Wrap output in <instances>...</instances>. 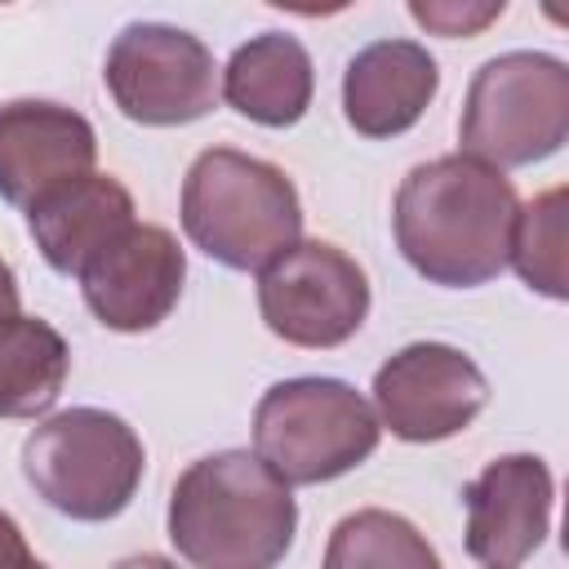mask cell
Returning a JSON list of instances; mask_svg holds the SVG:
<instances>
[{
  "mask_svg": "<svg viewBox=\"0 0 569 569\" xmlns=\"http://www.w3.org/2000/svg\"><path fill=\"white\" fill-rule=\"evenodd\" d=\"M133 222V196L111 173H84L27 209V231L58 276H80Z\"/></svg>",
  "mask_w": 569,
  "mask_h": 569,
  "instance_id": "5bb4252c",
  "label": "cell"
},
{
  "mask_svg": "<svg viewBox=\"0 0 569 569\" xmlns=\"http://www.w3.org/2000/svg\"><path fill=\"white\" fill-rule=\"evenodd\" d=\"M182 231L213 262L262 271L302 240V200L280 164L209 147L182 178Z\"/></svg>",
  "mask_w": 569,
  "mask_h": 569,
  "instance_id": "3957f363",
  "label": "cell"
},
{
  "mask_svg": "<svg viewBox=\"0 0 569 569\" xmlns=\"http://www.w3.org/2000/svg\"><path fill=\"white\" fill-rule=\"evenodd\" d=\"M565 191L551 187L542 196H533L529 204H520L516 227H511V253L507 267H516V276L542 293L565 302L569 298V267H565Z\"/></svg>",
  "mask_w": 569,
  "mask_h": 569,
  "instance_id": "ac0fdd59",
  "label": "cell"
},
{
  "mask_svg": "<svg viewBox=\"0 0 569 569\" xmlns=\"http://www.w3.org/2000/svg\"><path fill=\"white\" fill-rule=\"evenodd\" d=\"M187 284V253L173 231L133 222L84 271L80 293L98 325L116 333H147L169 320Z\"/></svg>",
  "mask_w": 569,
  "mask_h": 569,
  "instance_id": "30bf717a",
  "label": "cell"
},
{
  "mask_svg": "<svg viewBox=\"0 0 569 569\" xmlns=\"http://www.w3.org/2000/svg\"><path fill=\"white\" fill-rule=\"evenodd\" d=\"M489 405V378L449 342H409L373 373V413L396 440L436 445L476 422Z\"/></svg>",
  "mask_w": 569,
  "mask_h": 569,
  "instance_id": "9c48e42d",
  "label": "cell"
},
{
  "mask_svg": "<svg viewBox=\"0 0 569 569\" xmlns=\"http://www.w3.org/2000/svg\"><path fill=\"white\" fill-rule=\"evenodd\" d=\"M147 471L138 431L107 409L76 405L44 418L22 440V476L58 516L80 525L116 520Z\"/></svg>",
  "mask_w": 569,
  "mask_h": 569,
  "instance_id": "277c9868",
  "label": "cell"
},
{
  "mask_svg": "<svg viewBox=\"0 0 569 569\" xmlns=\"http://www.w3.org/2000/svg\"><path fill=\"white\" fill-rule=\"evenodd\" d=\"M320 569H440V556L405 516L365 507L333 525Z\"/></svg>",
  "mask_w": 569,
  "mask_h": 569,
  "instance_id": "e0dca14e",
  "label": "cell"
},
{
  "mask_svg": "<svg viewBox=\"0 0 569 569\" xmlns=\"http://www.w3.org/2000/svg\"><path fill=\"white\" fill-rule=\"evenodd\" d=\"M0 569H49L27 551V538H22L18 520L4 516V511H0Z\"/></svg>",
  "mask_w": 569,
  "mask_h": 569,
  "instance_id": "ffe728a7",
  "label": "cell"
},
{
  "mask_svg": "<svg viewBox=\"0 0 569 569\" xmlns=\"http://www.w3.org/2000/svg\"><path fill=\"white\" fill-rule=\"evenodd\" d=\"M111 569H178V565L164 560V556H129V560H120V565H111Z\"/></svg>",
  "mask_w": 569,
  "mask_h": 569,
  "instance_id": "7402d4cb",
  "label": "cell"
},
{
  "mask_svg": "<svg viewBox=\"0 0 569 569\" xmlns=\"http://www.w3.org/2000/svg\"><path fill=\"white\" fill-rule=\"evenodd\" d=\"M218 89L236 116H244L262 129H289L311 107L316 67L298 36L262 31L227 58Z\"/></svg>",
  "mask_w": 569,
  "mask_h": 569,
  "instance_id": "9a60e30c",
  "label": "cell"
},
{
  "mask_svg": "<svg viewBox=\"0 0 569 569\" xmlns=\"http://www.w3.org/2000/svg\"><path fill=\"white\" fill-rule=\"evenodd\" d=\"M507 13L502 0H413L409 4V18L422 22L427 31L445 36V40H458V36H480L489 22H498Z\"/></svg>",
  "mask_w": 569,
  "mask_h": 569,
  "instance_id": "d6986e66",
  "label": "cell"
},
{
  "mask_svg": "<svg viewBox=\"0 0 569 569\" xmlns=\"http://www.w3.org/2000/svg\"><path fill=\"white\" fill-rule=\"evenodd\" d=\"M293 529V489L249 449L196 458L173 480L169 542L196 569H276Z\"/></svg>",
  "mask_w": 569,
  "mask_h": 569,
  "instance_id": "7a4b0ae2",
  "label": "cell"
},
{
  "mask_svg": "<svg viewBox=\"0 0 569 569\" xmlns=\"http://www.w3.org/2000/svg\"><path fill=\"white\" fill-rule=\"evenodd\" d=\"M462 502L467 556L489 569H516L551 533L556 480L538 453H502L462 489Z\"/></svg>",
  "mask_w": 569,
  "mask_h": 569,
  "instance_id": "8fae6325",
  "label": "cell"
},
{
  "mask_svg": "<svg viewBox=\"0 0 569 569\" xmlns=\"http://www.w3.org/2000/svg\"><path fill=\"white\" fill-rule=\"evenodd\" d=\"M373 405L342 378H284L253 409V453L289 489L356 471L378 449Z\"/></svg>",
  "mask_w": 569,
  "mask_h": 569,
  "instance_id": "8992f818",
  "label": "cell"
},
{
  "mask_svg": "<svg viewBox=\"0 0 569 569\" xmlns=\"http://www.w3.org/2000/svg\"><path fill=\"white\" fill-rule=\"evenodd\" d=\"M520 200L507 173L471 156L413 164L396 191L391 231L405 262L440 289H480L502 276Z\"/></svg>",
  "mask_w": 569,
  "mask_h": 569,
  "instance_id": "6da1fadb",
  "label": "cell"
},
{
  "mask_svg": "<svg viewBox=\"0 0 569 569\" xmlns=\"http://www.w3.org/2000/svg\"><path fill=\"white\" fill-rule=\"evenodd\" d=\"M71 373L67 338L40 316L0 320V418H40Z\"/></svg>",
  "mask_w": 569,
  "mask_h": 569,
  "instance_id": "2e32d148",
  "label": "cell"
},
{
  "mask_svg": "<svg viewBox=\"0 0 569 569\" xmlns=\"http://www.w3.org/2000/svg\"><path fill=\"white\" fill-rule=\"evenodd\" d=\"M18 302H22V293H18L13 267L0 258V320H4V316H18Z\"/></svg>",
  "mask_w": 569,
  "mask_h": 569,
  "instance_id": "44dd1931",
  "label": "cell"
},
{
  "mask_svg": "<svg viewBox=\"0 0 569 569\" xmlns=\"http://www.w3.org/2000/svg\"><path fill=\"white\" fill-rule=\"evenodd\" d=\"M258 311L280 342L329 351L365 325L369 276L347 249L329 240H298L258 271Z\"/></svg>",
  "mask_w": 569,
  "mask_h": 569,
  "instance_id": "ba28073f",
  "label": "cell"
},
{
  "mask_svg": "<svg viewBox=\"0 0 569 569\" xmlns=\"http://www.w3.org/2000/svg\"><path fill=\"white\" fill-rule=\"evenodd\" d=\"M116 111L147 129L204 120L218 107V62L209 44L173 22H129L102 62Z\"/></svg>",
  "mask_w": 569,
  "mask_h": 569,
  "instance_id": "52a82bcc",
  "label": "cell"
},
{
  "mask_svg": "<svg viewBox=\"0 0 569 569\" xmlns=\"http://www.w3.org/2000/svg\"><path fill=\"white\" fill-rule=\"evenodd\" d=\"M93 124L44 98H18L0 107V200L31 209L49 191L93 173Z\"/></svg>",
  "mask_w": 569,
  "mask_h": 569,
  "instance_id": "7c38bea8",
  "label": "cell"
},
{
  "mask_svg": "<svg viewBox=\"0 0 569 569\" xmlns=\"http://www.w3.org/2000/svg\"><path fill=\"white\" fill-rule=\"evenodd\" d=\"M440 89V67L418 40H373L342 71V116L360 138L409 133Z\"/></svg>",
  "mask_w": 569,
  "mask_h": 569,
  "instance_id": "4fadbf2b",
  "label": "cell"
},
{
  "mask_svg": "<svg viewBox=\"0 0 569 569\" xmlns=\"http://www.w3.org/2000/svg\"><path fill=\"white\" fill-rule=\"evenodd\" d=\"M569 138V67L542 49L489 58L462 98L458 156L498 173L556 156Z\"/></svg>",
  "mask_w": 569,
  "mask_h": 569,
  "instance_id": "5b68a950",
  "label": "cell"
}]
</instances>
